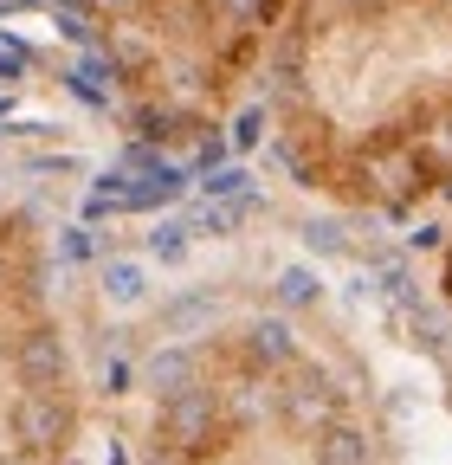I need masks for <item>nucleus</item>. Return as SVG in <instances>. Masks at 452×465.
Masks as SVG:
<instances>
[{"instance_id":"6e6552de","label":"nucleus","mask_w":452,"mask_h":465,"mask_svg":"<svg viewBox=\"0 0 452 465\" xmlns=\"http://www.w3.org/2000/svg\"><path fill=\"white\" fill-rule=\"evenodd\" d=\"M0 465H45V459H33V452L14 446V440H0Z\"/></svg>"},{"instance_id":"9b49d317","label":"nucleus","mask_w":452,"mask_h":465,"mask_svg":"<svg viewBox=\"0 0 452 465\" xmlns=\"http://www.w3.org/2000/svg\"><path fill=\"white\" fill-rule=\"evenodd\" d=\"M0 110H7V104H0Z\"/></svg>"},{"instance_id":"0eeeda50","label":"nucleus","mask_w":452,"mask_h":465,"mask_svg":"<svg viewBox=\"0 0 452 465\" xmlns=\"http://www.w3.org/2000/svg\"><path fill=\"white\" fill-rule=\"evenodd\" d=\"M155 252H162V259H182V226H162V232H155Z\"/></svg>"},{"instance_id":"1a4fd4ad","label":"nucleus","mask_w":452,"mask_h":465,"mask_svg":"<svg viewBox=\"0 0 452 465\" xmlns=\"http://www.w3.org/2000/svg\"><path fill=\"white\" fill-rule=\"evenodd\" d=\"M439 291H446V304H452V240H446V259H439Z\"/></svg>"},{"instance_id":"f8f14e48","label":"nucleus","mask_w":452,"mask_h":465,"mask_svg":"<svg viewBox=\"0 0 452 465\" xmlns=\"http://www.w3.org/2000/svg\"><path fill=\"white\" fill-rule=\"evenodd\" d=\"M446 7H452V0H446Z\"/></svg>"},{"instance_id":"7ed1b4c3","label":"nucleus","mask_w":452,"mask_h":465,"mask_svg":"<svg viewBox=\"0 0 452 465\" xmlns=\"http://www.w3.org/2000/svg\"><path fill=\"white\" fill-rule=\"evenodd\" d=\"M233 349L246 362H259V369H291L298 356H304V342H298V330L285 323V317H252L240 336H233Z\"/></svg>"},{"instance_id":"39448f33","label":"nucleus","mask_w":452,"mask_h":465,"mask_svg":"<svg viewBox=\"0 0 452 465\" xmlns=\"http://www.w3.org/2000/svg\"><path fill=\"white\" fill-rule=\"evenodd\" d=\"M278 304H317V272L291 265L285 278H278Z\"/></svg>"},{"instance_id":"9d476101","label":"nucleus","mask_w":452,"mask_h":465,"mask_svg":"<svg viewBox=\"0 0 452 465\" xmlns=\"http://www.w3.org/2000/svg\"><path fill=\"white\" fill-rule=\"evenodd\" d=\"M0 7H20V0H0Z\"/></svg>"},{"instance_id":"f257e3e1","label":"nucleus","mask_w":452,"mask_h":465,"mask_svg":"<svg viewBox=\"0 0 452 465\" xmlns=\"http://www.w3.org/2000/svg\"><path fill=\"white\" fill-rule=\"evenodd\" d=\"M7 440L26 446L45 465H59L72 452V440H78V401H72V388H20L7 401Z\"/></svg>"},{"instance_id":"f03ea898","label":"nucleus","mask_w":452,"mask_h":465,"mask_svg":"<svg viewBox=\"0 0 452 465\" xmlns=\"http://www.w3.org/2000/svg\"><path fill=\"white\" fill-rule=\"evenodd\" d=\"M7 369H14L20 388H72V349H65L59 323L26 317L7 342Z\"/></svg>"},{"instance_id":"20e7f679","label":"nucleus","mask_w":452,"mask_h":465,"mask_svg":"<svg viewBox=\"0 0 452 465\" xmlns=\"http://www.w3.org/2000/svg\"><path fill=\"white\" fill-rule=\"evenodd\" d=\"M207 369V356L201 349H188V342H168V349H155V356L142 362V388L162 401V394H175V388H188L194 375Z\"/></svg>"},{"instance_id":"423d86ee","label":"nucleus","mask_w":452,"mask_h":465,"mask_svg":"<svg viewBox=\"0 0 452 465\" xmlns=\"http://www.w3.org/2000/svg\"><path fill=\"white\" fill-rule=\"evenodd\" d=\"M103 291L117 304H130V298H142V272L136 265H103Z\"/></svg>"}]
</instances>
